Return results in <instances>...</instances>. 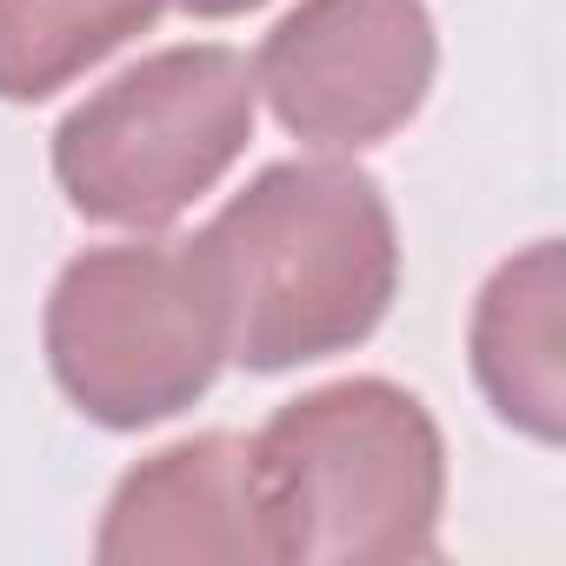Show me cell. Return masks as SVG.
<instances>
[{"instance_id":"277c9868","label":"cell","mask_w":566,"mask_h":566,"mask_svg":"<svg viewBox=\"0 0 566 566\" xmlns=\"http://www.w3.org/2000/svg\"><path fill=\"white\" fill-rule=\"evenodd\" d=\"M260 120L253 61L227 41L154 48L54 127V187L94 227L160 233L200 207Z\"/></svg>"},{"instance_id":"52a82bcc","label":"cell","mask_w":566,"mask_h":566,"mask_svg":"<svg viewBox=\"0 0 566 566\" xmlns=\"http://www.w3.org/2000/svg\"><path fill=\"white\" fill-rule=\"evenodd\" d=\"M467 360L493 420L533 447L566 440V260L553 233L486 273L467 321Z\"/></svg>"},{"instance_id":"5b68a950","label":"cell","mask_w":566,"mask_h":566,"mask_svg":"<svg viewBox=\"0 0 566 566\" xmlns=\"http://www.w3.org/2000/svg\"><path fill=\"white\" fill-rule=\"evenodd\" d=\"M440 28L427 0H294L253 54L266 114L307 154H367L433 94Z\"/></svg>"},{"instance_id":"7a4b0ae2","label":"cell","mask_w":566,"mask_h":566,"mask_svg":"<svg viewBox=\"0 0 566 566\" xmlns=\"http://www.w3.org/2000/svg\"><path fill=\"white\" fill-rule=\"evenodd\" d=\"M247 486L266 566H413L440 553L447 440L413 387L354 374L247 440Z\"/></svg>"},{"instance_id":"8992f818","label":"cell","mask_w":566,"mask_h":566,"mask_svg":"<svg viewBox=\"0 0 566 566\" xmlns=\"http://www.w3.org/2000/svg\"><path fill=\"white\" fill-rule=\"evenodd\" d=\"M101 566H266L253 486H247V433H187L140 467H127L101 506L94 533Z\"/></svg>"},{"instance_id":"9c48e42d","label":"cell","mask_w":566,"mask_h":566,"mask_svg":"<svg viewBox=\"0 0 566 566\" xmlns=\"http://www.w3.org/2000/svg\"><path fill=\"white\" fill-rule=\"evenodd\" d=\"M167 8H180V14H193V21H233V14L266 8V0H167Z\"/></svg>"},{"instance_id":"3957f363","label":"cell","mask_w":566,"mask_h":566,"mask_svg":"<svg viewBox=\"0 0 566 566\" xmlns=\"http://www.w3.org/2000/svg\"><path fill=\"white\" fill-rule=\"evenodd\" d=\"M41 347L67 407L107 433H147L213 394L227 307L193 240L134 233L54 273Z\"/></svg>"},{"instance_id":"ba28073f","label":"cell","mask_w":566,"mask_h":566,"mask_svg":"<svg viewBox=\"0 0 566 566\" xmlns=\"http://www.w3.org/2000/svg\"><path fill=\"white\" fill-rule=\"evenodd\" d=\"M167 0H0V101L34 107L154 34Z\"/></svg>"},{"instance_id":"6da1fadb","label":"cell","mask_w":566,"mask_h":566,"mask_svg":"<svg viewBox=\"0 0 566 566\" xmlns=\"http://www.w3.org/2000/svg\"><path fill=\"white\" fill-rule=\"evenodd\" d=\"M193 247L227 307V360L247 374L354 354L400 294V227L354 154L260 167Z\"/></svg>"}]
</instances>
